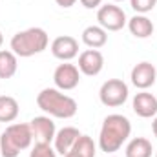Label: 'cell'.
<instances>
[{"label":"cell","instance_id":"23","mask_svg":"<svg viewBox=\"0 0 157 157\" xmlns=\"http://www.w3.org/2000/svg\"><path fill=\"white\" fill-rule=\"evenodd\" d=\"M55 2H57V6H60V7L68 9V7L75 6V2H77V0H55Z\"/></svg>","mask_w":157,"mask_h":157},{"label":"cell","instance_id":"2","mask_svg":"<svg viewBox=\"0 0 157 157\" xmlns=\"http://www.w3.org/2000/svg\"><path fill=\"white\" fill-rule=\"evenodd\" d=\"M37 104L44 113L57 119H71L78 108L77 101L62 93L59 88H44L37 95Z\"/></svg>","mask_w":157,"mask_h":157},{"label":"cell","instance_id":"24","mask_svg":"<svg viewBox=\"0 0 157 157\" xmlns=\"http://www.w3.org/2000/svg\"><path fill=\"white\" fill-rule=\"evenodd\" d=\"M152 132H154V135L157 137V115H155V119H154V122H152Z\"/></svg>","mask_w":157,"mask_h":157},{"label":"cell","instance_id":"7","mask_svg":"<svg viewBox=\"0 0 157 157\" xmlns=\"http://www.w3.org/2000/svg\"><path fill=\"white\" fill-rule=\"evenodd\" d=\"M53 82L59 90L62 91H70V90H75L80 82V71L75 64H59L55 73H53Z\"/></svg>","mask_w":157,"mask_h":157},{"label":"cell","instance_id":"12","mask_svg":"<svg viewBox=\"0 0 157 157\" xmlns=\"http://www.w3.org/2000/svg\"><path fill=\"white\" fill-rule=\"evenodd\" d=\"M132 108L133 112L143 119H150V117H155L157 115V97L148 93V91H141L133 97L132 101Z\"/></svg>","mask_w":157,"mask_h":157},{"label":"cell","instance_id":"26","mask_svg":"<svg viewBox=\"0 0 157 157\" xmlns=\"http://www.w3.org/2000/svg\"><path fill=\"white\" fill-rule=\"evenodd\" d=\"M2 44H4V35H2V31H0V48H2Z\"/></svg>","mask_w":157,"mask_h":157},{"label":"cell","instance_id":"27","mask_svg":"<svg viewBox=\"0 0 157 157\" xmlns=\"http://www.w3.org/2000/svg\"><path fill=\"white\" fill-rule=\"evenodd\" d=\"M113 2H122V0H113Z\"/></svg>","mask_w":157,"mask_h":157},{"label":"cell","instance_id":"22","mask_svg":"<svg viewBox=\"0 0 157 157\" xmlns=\"http://www.w3.org/2000/svg\"><path fill=\"white\" fill-rule=\"evenodd\" d=\"M80 4H82L86 9H95V7H101L102 0H80Z\"/></svg>","mask_w":157,"mask_h":157},{"label":"cell","instance_id":"3","mask_svg":"<svg viewBox=\"0 0 157 157\" xmlns=\"http://www.w3.org/2000/svg\"><path fill=\"white\" fill-rule=\"evenodd\" d=\"M33 143L31 126L26 122L9 124L0 135V155L2 157H17L22 150L29 148Z\"/></svg>","mask_w":157,"mask_h":157},{"label":"cell","instance_id":"25","mask_svg":"<svg viewBox=\"0 0 157 157\" xmlns=\"http://www.w3.org/2000/svg\"><path fill=\"white\" fill-rule=\"evenodd\" d=\"M62 157H80V155H77V154H75V152H71V150H70V152H68V154H66V155H62Z\"/></svg>","mask_w":157,"mask_h":157},{"label":"cell","instance_id":"18","mask_svg":"<svg viewBox=\"0 0 157 157\" xmlns=\"http://www.w3.org/2000/svg\"><path fill=\"white\" fill-rule=\"evenodd\" d=\"M18 60L13 51L0 49V78H11L17 73Z\"/></svg>","mask_w":157,"mask_h":157},{"label":"cell","instance_id":"19","mask_svg":"<svg viewBox=\"0 0 157 157\" xmlns=\"http://www.w3.org/2000/svg\"><path fill=\"white\" fill-rule=\"evenodd\" d=\"M71 152H75L80 157H95L97 148H95V143H93V139L90 135H80L77 141H75Z\"/></svg>","mask_w":157,"mask_h":157},{"label":"cell","instance_id":"4","mask_svg":"<svg viewBox=\"0 0 157 157\" xmlns=\"http://www.w3.org/2000/svg\"><path fill=\"white\" fill-rule=\"evenodd\" d=\"M49 44V37L42 28H29L24 31H18L11 39V51L17 57L28 59L33 55L42 53Z\"/></svg>","mask_w":157,"mask_h":157},{"label":"cell","instance_id":"14","mask_svg":"<svg viewBox=\"0 0 157 157\" xmlns=\"http://www.w3.org/2000/svg\"><path fill=\"white\" fill-rule=\"evenodd\" d=\"M128 29H130V33H132L135 39H148V37L155 31L152 20H150L148 17H144V15H135V17H132V18L128 20Z\"/></svg>","mask_w":157,"mask_h":157},{"label":"cell","instance_id":"8","mask_svg":"<svg viewBox=\"0 0 157 157\" xmlns=\"http://www.w3.org/2000/svg\"><path fill=\"white\" fill-rule=\"evenodd\" d=\"M29 126H31V133H33L35 143L51 144V141L55 139L57 128H55V122L48 117V115L33 117L31 121H29Z\"/></svg>","mask_w":157,"mask_h":157},{"label":"cell","instance_id":"20","mask_svg":"<svg viewBox=\"0 0 157 157\" xmlns=\"http://www.w3.org/2000/svg\"><path fill=\"white\" fill-rule=\"evenodd\" d=\"M29 157H57V152H55V148H51V144L35 143V146L29 152Z\"/></svg>","mask_w":157,"mask_h":157},{"label":"cell","instance_id":"17","mask_svg":"<svg viewBox=\"0 0 157 157\" xmlns=\"http://www.w3.org/2000/svg\"><path fill=\"white\" fill-rule=\"evenodd\" d=\"M18 117V102L15 97L0 95V122H13Z\"/></svg>","mask_w":157,"mask_h":157},{"label":"cell","instance_id":"1","mask_svg":"<svg viewBox=\"0 0 157 157\" xmlns=\"http://www.w3.org/2000/svg\"><path fill=\"white\" fill-rule=\"evenodd\" d=\"M132 133V122L128 117L121 113H112L104 119L101 135H99V148L106 154H113L128 141Z\"/></svg>","mask_w":157,"mask_h":157},{"label":"cell","instance_id":"13","mask_svg":"<svg viewBox=\"0 0 157 157\" xmlns=\"http://www.w3.org/2000/svg\"><path fill=\"white\" fill-rule=\"evenodd\" d=\"M80 135H82V133L78 132L77 128H73V126H64V128H60V130L55 133V139H53L55 152L60 154V155H66V154L73 148L75 141H77Z\"/></svg>","mask_w":157,"mask_h":157},{"label":"cell","instance_id":"9","mask_svg":"<svg viewBox=\"0 0 157 157\" xmlns=\"http://www.w3.org/2000/svg\"><path fill=\"white\" fill-rule=\"evenodd\" d=\"M78 71L88 75V77H95L102 71L104 68V57L99 49H86L78 55Z\"/></svg>","mask_w":157,"mask_h":157},{"label":"cell","instance_id":"5","mask_svg":"<svg viewBox=\"0 0 157 157\" xmlns=\"http://www.w3.org/2000/svg\"><path fill=\"white\" fill-rule=\"evenodd\" d=\"M128 84L121 78H108L101 90H99V99L104 106L108 108H117L122 106L128 99Z\"/></svg>","mask_w":157,"mask_h":157},{"label":"cell","instance_id":"15","mask_svg":"<svg viewBox=\"0 0 157 157\" xmlns=\"http://www.w3.org/2000/svg\"><path fill=\"white\" fill-rule=\"evenodd\" d=\"M82 42L91 49H99L108 42V31L101 26H88L82 31Z\"/></svg>","mask_w":157,"mask_h":157},{"label":"cell","instance_id":"21","mask_svg":"<svg viewBox=\"0 0 157 157\" xmlns=\"http://www.w3.org/2000/svg\"><path fill=\"white\" fill-rule=\"evenodd\" d=\"M130 6L133 11H137V15H144L155 7L157 0H130Z\"/></svg>","mask_w":157,"mask_h":157},{"label":"cell","instance_id":"10","mask_svg":"<svg viewBox=\"0 0 157 157\" xmlns=\"http://www.w3.org/2000/svg\"><path fill=\"white\" fill-rule=\"evenodd\" d=\"M130 78H132V84H133L135 88H139V90H148L150 86L155 84L157 70L152 62H146V60H144V62H139V64L133 66Z\"/></svg>","mask_w":157,"mask_h":157},{"label":"cell","instance_id":"30","mask_svg":"<svg viewBox=\"0 0 157 157\" xmlns=\"http://www.w3.org/2000/svg\"><path fill=\"white\" fill-rule=\"evenodd\" d=\"M155 31H157V28H155Z\"/></svg>","mask_w":157,"mask_h":157},{"label":"cell","instance_id":"16","mask_svg":"<svg viewBox=\"0 0 157 157\" xmlns=\"http://www.w3.org/2000/svg\"><path fill=\"white\" fill-rule=\"evenodd\" d=\"M152 143L144 137H135L126 146V157H152Z\"/></svg>","mask_w":157,"mask_h":157},{"label":"cell","instance_id":"6","mask_svg":"<svg viewBox=\"0 0 157 157\" xmlns=\"http://www.w3.org/2000/svg\"><path fill=\"white\" fill-rule=\"evenodd\" d=\"M97 20H99V26L106 31H119L128 22L126 13L115 4L101 6L99 11H97Z\"/></svg>","mask_w":157,"mask_h":157},{"label":"cell","instance_id":"29","mask_svg":"<svg viewBox=\"0 0 157 157\" xmlns=\"http://www.w3.org/2000/svg\"><path fill=\"white\" fill-rule=\"evenodd\" d=\"M155 157H157V152H155Z\"/></svg>","mask_w":157,"mask_h":157},{"label":"cell","instance_id":"11","mask_svg":"<svg viewBox=\"0 0 157 157\" xmlns=\"http://www.w3.org/2000/svg\"><path fill=\"white\" fill-rule=\"evenodd\" d=\"M51 53L55 59L68 62L78 55V42L70 35H60L51 42Z\"/></svg>","mask_w":157,"mask_h":157},{"label":"cell","instance_id":"28","mask_svg":"<svg viewBox=\"0 0 157 157\" xmlns=\"http://www.w3.org/2000/svg\"><path fill=\"white\" fill-rule=\"evenodd\" d=\"M108 157H115V155H108Z\"/></svg>","mask_w":157,"mask_h":157}]
</instances>
